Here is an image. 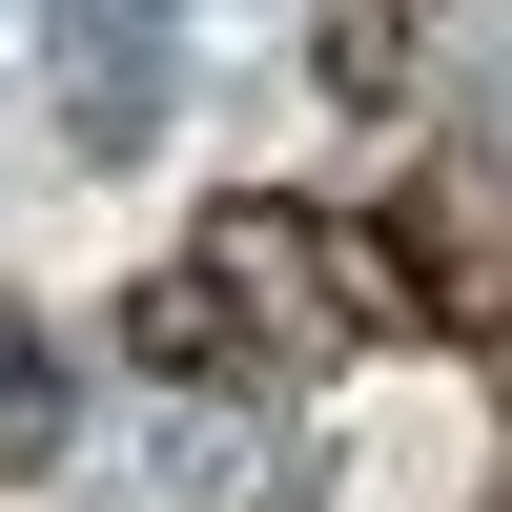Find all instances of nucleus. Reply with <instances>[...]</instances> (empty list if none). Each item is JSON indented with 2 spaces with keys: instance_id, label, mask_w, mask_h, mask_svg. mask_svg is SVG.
I'll use <instances>...</instances> for the list:
<instances>
[{
  "instance_id": "f257e3e1",
  "label": "nucleus",
  "mask_w": 512,
  "mask_h": 512,
  "mask_svg": "<svg viewBox=\"0 0 512 512\" xmlns=\"http://www.w3.org/2000/svg\"><path fill=\"white\" fill-rule=\"evenodd\" d=\"M205 267L267 308V349H369V328H349V226H328V205H226Z\"/></svg>"
},
{
  "instance_id": "f03ea898",
  "label": "nucleus",
  "mask_w": 512,
  "mask_h": 512,
  "mask_svg": "<svg viewBox=\"0 0 512 512\" xmlns=\"http://www.w3.org/2000/svg\"><path fill=\"white\" fill-rule=\"evenodd\" d=\"M123 369H164V390H246V369H287V349H267V308H246V287L185 246V267L123 287Z\"/></svg>"
}]
</instances>
